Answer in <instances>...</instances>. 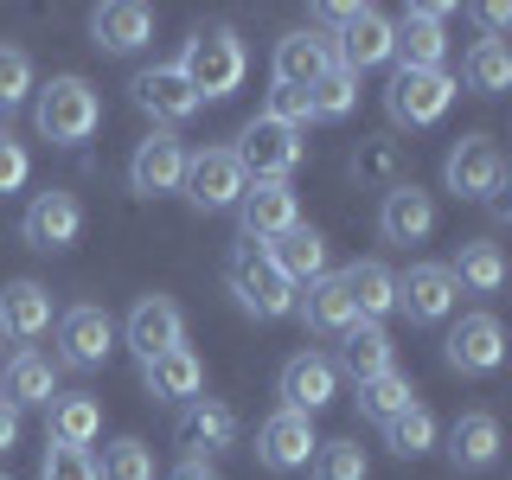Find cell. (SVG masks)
I'll list each match as a JSON object with an SVG mask.
<instances>
[{
    "label": "cell",
    "instance_id": "f1b7e54d",
    "mask_svg": "<svg viewBox=\"0 0 512 480\" xmlns=\"http://www.w3.org/2000/svg\"><path fill=\"white\" fill-rule=\"evenodd\" d=\"M333 372H346L352 384L391 372V333L372 327V320H352V327L340 333V359H333Z\"/></svg>",
    "mask_w": 512,
    "mask_h": 480
},
{
    "label": "cell",
    "instance_id": "277c9868",
    "mask_svg": "<svg viewBox=\"0 0 512 480\" xmlns=\"http://www.w3.org/2000/svg\"><path fill=\"white\" fill-rule=\"evenodd\" d=\"M231 154H237V167H244V180H288V173L308 160V141H301V128H282V122L256 116Z\"/></svg>",
    "mask_w": 512,
    "mask_h": 480
},
{
    "label": "cell",
    "instance_id": "d590c367",
    "mask_svg": "<svg viewBox=\"0 0 512 480\" xmlns=\"http://www.w3.org/2000/svg\"><path fill=\"white\" fill-rule=\"evenodd\" d=\"M384 442H391V455H404V461L429 455V448H436V416H429L423 404H410L404 416H391V423H384Z\"/></svg>",
    "mask_w": 512,
    "mask_h": 480
},
{
    "label": "cell",
    "instance_id": "74e56055",
    "mask_svg": "<svg viewBox=\"0 0 512 480\" xmlns=\"http://www.w3.org/2000/svg\"><path fill=\"white\" fill-rule=\"evenodd\" d=\"M352 103H359V77L352 71H340V64H333L327 77H320V84L308 90V109L320 122H340V116H352Z\"/></svg>",
    "mask_w": 512,
    "mask_h": 480
},
{
    "label": "cell",
    "instance_id": "484cf974",
    "mask_svg": "<svg viewBox=\"0 0 512 480\" xmlns=\"http://www.w3.org/2000/svg\"><path fill=\"white\" fill-rule=\"evenodd\" d=\"M0 391H7V404L26 416V410H39V404L58 397V365L39 359V352H13V359L0 365Z\"/></svg>",
    "mask_w": 512,
    "mask_h": 480
},
{
    "label": "cell",
    "instance_id": "5bb4252c",
    "mask_svg": "<svg viewBox=\"0 0 512 480\" xmlns=\"http://www.w3.org/2000/svg\"><path fill=\"white\" fill-rule=\"evenodd\" d=\"M429 231H436V199H429L423 186H410V180L384 186V205H378V237L384 244H423Z\"/></svg>",
    "mask_w": 512,
    "mask_h": 480
},
{
    "label": "cell",
    "instance_id": "7402d4cb",
    "mask_svg": "<svg viewBox=\"0 0 512 480\" xmlns=\"http://www.w3.org/2000/svg\"><path fill=\"white\" fill-rule=\"evenodd\" d=\"M500 359H506V333H500V320L493 314H468V320H455V333H448V365L455 372H500Z\"/></svg>",
    "mask_w": 512,
    "mask_h": 480
},
{
    "label": "cell",
    "instance_id": "30bf717a",
    "mask_svg": "<svg viewBox=\"0 0 512 480\" xmlns=\"http://www.w3.org/2000/svg\"><path fill=\"white\" fill-rule=\"evenodd\" d=\"M442 13H448V7H410L404 20L391 26V58H397V71H442V58H448Z\"/></svg>",
    "mask_w": 512,
    "mask_h": 480
},
{
    "label": "cell",
    "instance_id": "bcb514c9",
    "mask_svg": "<svg viewBox=\"0 0 512 480\" xmlns=\"http://www.w3.org/2000/svg\"><path fill=\"white\" fill-rule=\"evenodd\" d=\"M480 20H487V32H506V20H512V7H500V0H493V7H480Z\"/></svg>",
    "mask_w": 512,
    "mask_h": 480
},
{
    "label": "cell",
    "instance_id": "e0dca14e",
    "mask_svg": "<svg viewBox=\"0 0 512 480\" xmlns=\"http://www.w3.org/2000/svg\"><path fill=\"white\" fill-rule=\"evenodd\" d=\"M128 346H135L141 365L160 359V352H173V346H186V320H180V308H173L167 295H141L135 308H128Z\"/></svg>",
    "mask_w": 512,
    "mask_h": 480
},
{
    "label": "cell",
    "instance_id": "9a60e30c",
    "mask_svg": "<svg viewBox=\"0 0 512 480\" xmlns=\"http://www.w3.org/2000/svg\"><path fill=\"white\" fill-rule=\"evenodd\" d=\"M391 58V20H384L378 7H352L346 20H340V45H333V64L340 71H372V64Z\"/></svg>",
    "mask_w": 512,
    "mask_h": 480
},
{
    "label": "cell",
    "instance_id": "603a6c76",
    "mask_svg": "<svg viewBox=\"0 0 512 480\" xmlns=\"http://www.w3.org/2000/svg\"><path fill=\"white\" fill-rule=\"evenodd\" d=\"M90 39H96V52L128 58V52H141V45L154 39V13L141 7V0H109V7L90 13Z\"/></svg>",
    "mask_w": 512,
    "mask_h": 480
},
{
    "label": "cell",
    "instance_id": "4316f807",
    "mask_svg": "<svg viewBox=\"0 0 512 480\" xmlns=\"http://www.w3.org/2000/svg\"><path fill=\"white\" fill-rule=\"evenodd\" d=\"M141 378H148V391L167 397V404H192V397H205V365H199L192 346H173V352H160V359H148Z\"/></svg>",
    "mask_w": 512,
    "mask_h": 480
},
{
    "label": "cell",
    "instance_id": "f35d334b",
    "mask_svg": "<svg viewBox=\"0 0 512 480\" xmlns=\"http://www.w3.org/2000/svg\"><path fill=\"white\" fill-rule=\"evenodd\" d=\"M26 96H32V58L20 45H0V122H7Z\"/></svg>",
    "mask_w": 512,
    "mask_h": 480
},
{
    "label": "cell",
    "instance_id": "8d00e7d4",
    "mask_svg": "<svg viewBox=\"0 0 512 480\" xmlns=\"http://www.w3.org/2000/svg\"><path fill=\"white\" fill-rule=\"evenodd\" d=\"M96 480H154V448L122 436L103 448V461H96Z\"/></svg>",
    "mask_w": 512,
    "mask_h": 480
},
{
    "label": "cell",
    "instance_id": "b9f144b4",
    "mask_svg": "<svg viewBox=\"0 0 512 480\" xmlns=\"http://www.w3.org/2000/svg\"><path fill=\"white\" fill-rule=\"evenodd\" d=\"M391 173H397V141H372V148H359V160H352V180H365V186L391 180Z\"/></svg>",
    "mask_w": 512,
    "mask_h": 480
},
{
    "label": "cell",
    "instance_id": "4fadbf2b",
    "mask_svg": "<svg viewBox=\"0 0 512 480\" xmlns=\"http://www.w3.org/2000/svg\"><path fill=\"white\" fill-rule=\"evenodd\" d=\"M455 276H448L442 263H410L404 276H397V308H404L416 327H436V320H448V308H455Z\"/></svg>",
    "mask_w": 512,
    "mask_h": 480
},
{
    "label": "cell",
    "instance_id": "4dcf8cb0",
    "mask_svg": "<svg viewBox=\"0 0 512 480\" xmlns=\"http://www.w3.org/2000/svg\"><path fill=\"white\" fill-rule=\"evenodd\" d=\"M448 461L468 468V474L493 468V461H500V423H493L487 410H468L455 429H448Z\"/></svg>",
    "mask_w": 512,
    "mask_h": 480
},
{
    "label": "cell",
    "instance_id": "836d02e7",
    "mask_svg": "<svg viewBox=\"0 0 512 480\" xmlns=\"http://www.w3.org/2000/svg\"><path fill=\"white\" fill-rule=\"evenodd\" d=\"M455 288H474V295H493V288L506 282V256H500V244H461V256H455Z\"/></svg>",
    "mask_w": 512,
    "mask_h": 480
},
{
    "label": "cell",
    "instance_id": "44dd1931",
    "mask_svg": "<svg viewBox=\"0 0 512 480\" xmlns=\"http://www.w3.org/2000/svg\"><path fill=\"white\" fill-rule=\"evenodd\" d=\"M269 71H276V90H314L333 71V45L320 32H288V39H276Z\"/></svg>",
    "mask_w": 512,
    "mask_h": 480
},
{
    "label": "cell",
    "instance_id": "8fae6325",
    "mask_svg": "<svg viewBox=\"0 0 512 480\" xmlns=\"http://www.w3.org/2000/svg\"><path fill=\"white\" fill-rule=\"evenodd\" d=\"M237 224H244V244H269V237H282L288 224H301L295 186H288V180H256L244 199H237Z\"/></svg>",
    "mask_w": 512,
    "mask_h": 480
},
{
    "label": "cell",
    "instance_id": "f546056e",
    "mask_svg": "<svg viewBox=\"0 0 512 480\" xmlns=\"http://www.w3.org/2000/svg\"><path fill=\"white\" fill-rule=\"evenodd\" d=\"M340 288H346V301H352V320H378L397 308V276L384 263H352V269H340Z\"/></svg>",
    "mask_w": 512,
    "mask_h": 480
},
{
    "label": "cell",
    "instance_id": "83f0119b",
    "mask_svg": "<svg viewBox=\"0 0 512 480\" xmlns=\"http://www.w3.org/2000/svg\"><path fill=\"white\" fill-rule=\"evenodd\" d=\"M103 436V410H96V397L71 391V397H52L45 404V442L52 448H90Z\"/></svg>",
    "mask_w": 512,
    "mask_h": 480
},
{
    "label": "cell",
    "instance_id": "7bdbcfd3",
    "mask_svg": "<svg viewBox=\"0 0 512 480\" xmlns=\"http://www.w3.org/2000/svg\"><path fill=\"white\" fill-rule=\"evenodd\" d=\"M26 173H32L26 141H13L7 128H0V192H20V186H26Z\"/></svg>",
    "mask_w": 512,
    "mask_h": 480
},
{
    "label": "cell",
    "instance_id": "60d3db41",
    "mask_svg": "<svg viewBox=\"0 0 512 480\" xmlns=\"http://www.w3.org/2000/svg\"><path fill=\"white\" fill-rule=\"evenodd\" d=\"M39 480H96V455L90 448H45Z\"/></svg>",
    "mask_w": 512,
    "mask_h": 480
},
{
    "label": "cell",
    "instance_id": "5b68a950",
    "mask_svg": "<svg viewBox=\"0 0 512 480\" xmlns=\"http://www.w3.org/2000/svg\"><path fill=\"white\" fill-rule=\"evenodd\" d=\"M180 192L192 199V212H237V199L250 192V180H244V167H237L231 148H199V154H186Z\"/></svg>",
    "mask_w": 512,
    "mask_h": 480
},
{
    "label": "cell",
    "instance_id": "7c38bea8",
    "mask_svg": "<svg viewBox=\"0 0 512 480\" xmlns=\"http://www.w3.org/2000/svg\"><path fill=\"white\" fill-rule=\"evenodd\" d=\"M314 423L301 410H276L263 429H256V461L263 468H276V474H295V468H308L314 461Z\"/></svg>",
    "mask_w": 512,
    "mask_h": 480
},
{
    "label": "cell",
    "instance_id": "52a82bcc",
    "mask_svg": "<svg viewBox=\"0 0 512 480\" xmlns=\"http://www.w3.org/2000/svg\"><path fill=\"white\" fill-rule=\"evenodd\" d=\"M442 180H448L455 199H493V192H506V154H500V141L461 135L455 148H448V160H442Z\"/></svg>",
    "mask_w": 512,
    "mask_h": 480
},
{
    "label": "cell",
    "instance_id": "ac0fdd59",
    "mask_svg": "<svg viewBox=\"0 0 512 480\" xmlns=\"http://www.w3.org/2000/svg\"><path fill=\"white\" fill-rule=\"evenodd\" d=\"M180 448H186V461L237 448V410L218 404V397H192V404H180Z\"/></svg>",
    "mask_w": 512,
    "mask_h": 480
},
{
    "label": "cell",
    "instance_id": "ee69618b",
    "mask_svg": "<svg viewBox=\"0 0 512 480\" xmlns=\"http://www.w3.org/2000/svg\"><path fill=\"white\" fill-rule=\"evenodd\" d=\"M269 122H282V128H308V90H269V109H263Z\"/></svg>",
    "mask_w": 512,
    "mask_h": 480
},
{
    "label": "cell",
    "instance_id": "2e32d148",
    "mask_svg": "<svg viewBox=\"0 0 512 480\" xmlns=\"http://www.w3.org/2000/svg\"><path fill=\"white\" fill-rule=\"evenodd\" d=\"M263 256L276 263V276L288 288H308V282L327 276V237H320L314 224H288L282 237H269V244H263Z\"/></svg>",
    "mask_w": 512,
    "mask_h": 480
},
{
    "label": "cell",
    "instance_id": "c3c4849f",
    "mask_svg": "<svg viewBox=\"0 0 512 480\" xmlns=\"http://www.w3.org/2000/svg\"><path fill=\"white\" fill-rule=\"evenodd\" d=\"M0 480H13V474H0Z\"/></svg>",
    "mask_w": 512,
    "mask_h": 480
},
{
    "label": "cell",
    "instance_id": "7a4b0ae2",
    "mask_svg": "<svg viewBox=\"0 0 512 480\" xmlns=\"http://www.w3.org/2000/svg\"><path fill=\"white\" fill-rule=\"evenodd\" d=\"M32 122H39V135L58 141V148H84V141L96 135V122H103V103H96V90L77 71H64V77H52V84L39 90Z\"/></svg>",
    "mask_w": 512,
    "mask_h": 480
},
{
    "label": "cell",
    "instance_id": "d6a6232c",
    "mask_svg": "<svg viewBox=\"0 0 512 480\" xmlns=\"http://www.w3.org/2000/svg\"><path fill=\"white\" fill-rule=\"evenodd\" d=\"M416 404V384L404 372H378L359 384V416H372V423H391V416H404Z\"/></svg>",
    "mask_w": 512,
    "mask_h": 480
},
{
    "label": "cell",
    "instance_id": "d4e9b609",
    "mask_svg": "<svg viewBox=\"0 0 512 480\" xmlns=\"http://www.w3.org/2000/svg\"><path fill=\"white\" fill-rule=\"evenodd\" d=\"M128 90H135V109H148L154 122H186V116H199V96H192V84L180 77V64H154V71H141Z\"/></svg>",
    "mask_w": 512,
    "mask_h": 480
},
{
    "label": "cell",
    "instance_id": "cb8c5ba5",
    "mask_svg": "<svg viewBox=\"0 0 512 480\" xmlns=\"http://www.w3.org/2000/svg\"><path fill=\"white\" fill-rule=\"evenodd\" d=\"M0 333H7V340H20V346L39 340V333H52V288L32 282V276L0 288Z\"/></svg>",
    "mask_w": 512,
    "mask_h": 480
},
{
    "label": "cell",
    "instance_id": "ab89813d",
    "mask_svg": "<svg viewBox=\"0 0 512 480\" xmlns=\"http://www.w3.org/2000/svg\"><path fill=\"white\" fill-rule=\"evenodd\" d=\"M314 480H365L359 442H320L314 448Z\"/></svg>",
    "mask_w": 512,
    "mask_h": 480
},
{
    "label": "cell",
    "instance_id": "f6af8a7d",
    "mask_svg": "<svg viewBox=\"0 0 512 480\" xmlns=\"http://www.w3.org/2000/svg\"><path fill=\"white\" fill-rule=\"evenodd\" d=\"M13 448H20V410L0 397V455H13Z\"/></svg>",
    "mask_w": 512,
    "mask_h": 480
},
{
    "label": "cell",
    "instance_id": "9c48e42d",
    "mask_svg": "<svg viewBox=\"0 0 512 480\" xmlns=\"http://www.w3.org/2000/svg\"><path fill=\"white\" fill-rule=\"evenodd\" d=\"M109 346H116V320L103 308H71L58 314V365H71V372H96V365L109 359Z\"/></svg>",
    "mask_w": 512,
    "mask_h": 480
},
{
    "label": "cell",
    "instance_id": "6da1fadb",
    "mask_svg": "<svg viewBox=\"0 0 512 480\" xmlns=\"http://www.w3.org/2000/svg\"><path fill=\"white\" fill-rule=\"evenodd\" d=\"M173 64H180V77L192 84V96H199V103H218V96L244 90V71H250L244 39H237L231 26H199Z\"/></svg>",
    "mask_w": 512,
    "mask_h": 480
},
{
    "label": "cell",
    "instance_id": "3957f363",
    "mask_svg": "<svg viewBox=\"0 0 512 480\" xmlns=\"http://www.w3.org/2000/svg\"><path fill=\"white\" fill-rule=\"evenodd\" d=\"M224 282H231L237 308L256 314V320H282V314H295V295H301V288H288V282L276 276V263L263 256V244H237V250H231V263H224Z\"/></svg>",
    "mask_w": 512,
    "mask_h": 480
},
{
    "label": "cell",
    "instance_id": "e575fe53",
    "mask_svg": "<svg viewBox=\"0 0 512 480\" xmlns=\"http://www.w3.org/2000/svg\"><path fill=\"white\" fill-rule=\"evenodd\" d=\"M468 90H480V96H500V90H512V52L500 39H480L474 52H468Z\"/></svg>",
    "mask_w": 512,
    "mask_h": 480
},
{
    "label": "cell",
    "instance_id": "1f68e13d",
    "mask_svg": "<svg viewBox=\"0 0 512 480\" xmlns=\"http://www.w3.org/2000/svg\"><path fill=\"white\" fill-rule=\"evenodd\" d=\"M295 314L308 320L314 333H346L352 327V301H346V288H340V276H320V282H308V295H295Z\"/></svg>",
    "mask_w": 512,
    "mask_h": 480
},
{
    "label": "cell",
    "instance_id": "7dc6e473",
    "mask_svg": "<svg viewBox=\"0 0 512 480\" xmlns=\"http://www.w3.org/2000/svg\"><path fill=\"white\" fill-rule=\"evenodd\" d=\"M173 480H218V474L205 468V461H180V468H173Z\"/></svg>",
    "mask_w": 512,
    "mask_h": 480
},
{
    "label": "cell",
    "instance_id": "ba28073f",
    "mask_svg": "<svg viewBox=\"0 0 512 480\" xmlns=\"http://www.w3.org/2000/svg\"><path fill=\"white\" fill-rule=\"evenodd\" d=\"M77 231H84V205H77V192H64V186H52V192H39V199L26 205V218H20V237L32 250H71L77 244Z\"/></svg>",
    "mask_w": 512,
    "mask_h": 480
},
{
    "label": "cell",
    "instance_id": "8992f818",
    "mask_svg": "<svg viewBox=\"0 0 512 480\" xmlns=\"http://www.w3.org/2000/svg\"><path fill=\"white\" fill-rule=\"evenodd\" d=\"M448 103H455V77L448 71H391V84H384V109H391L397 128L442 122Z\"/></svg>",
    "mask_w": 512,
    "mask_h": 480
},
{
    "label": "cell",
    "instance_id": "d6986e66",
    "mask_svg": "<svg viewBox=\"0 0 512 480\" xmlns=\"http://www.w3.org/2000/svg\"><path fill=\"white\" fill-rule=\"evenodd\" d=\"M186 180V141L180 135H148L128 160V186L141 192V199H160V192H180Z\"/></svg>",
    "mask_w": 512,
    "mask_h": 480
},
{
    "label": "cell",
    "instance_id": "ffe728a7",
    "mask_svg": "<svg viewBox=\"0 0 512 480\" xmlns=\"http://www.w3.org/2000/svg\"><path fill=\"white\" fill-rule=\"evenodd\" d=\"M333 397H340V372H333V359H320V352H295V359L282 365V410H327Z\"/></svg>",
    "mask_w": 512,
    "mask_h": 480
}]
</instances>
